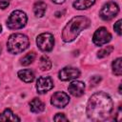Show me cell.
Returning a JSON list of instances; mask_svg holds the SVG:
<instances>
[{
  "instance_id": "484cf974",
  "label": "cell",
  "mask_w": 122,
  "mask_h": 122,
  "mask_svg": "<svg viewBox=\"0 0 122 122\" xmlns=\"http://www.w3.org/2000/svg\"><path fill=\"white\" fill-rule=\"evenodd\" d=\"M1 29H2V28H1V25H0V32H1Z\"/></svg>"
},
{
  "instance_id": "e0dca14e",
  "label": "cell",
  "mask_w": 122,
  "mask_h": 122,
  "mask_svg": "<svg viewBox=\"0 0 122 122\" xmlns=\"http://www.w3.org/2000/svg\"><path fill=\"white\" fill-rule=\"evenodd\" d=\"M39 68L41 71H49L51 68V61L46 55H43L39 59Z\"/></svg>"
},
{
  "instance_id": "4fadbf2b",
  "label": "cell",
  "mask_w": 122,
  "mask_h": 122,
  "mask_svg": "<svg viewBox=\"0 0 122 122\" xmlns=\"http://www.w3.org/2000/svg\"><path fill=\"white\" fill-rule=\"evenodd\" d=\"M18 77L26 83H30L34 79V73L30 70H22L18 71Z\"/></svg>"
},
{
  "instance_id": "6da1fadb",
  "label": "cell",
  "mask_w": 122,
  "mask_h": 122,
  "mask_svg": "<svg viewBox=\"0 0 122 122\" xmlns=\"http://www.w3.org/2000/svg\"><path fill=\"white\" fill-rule=\"evenodd\" d=\"M112 111V101L106 92H96L92 94L87 104V115L93 121L106 119Z\"/></svg>"
},
{
  "instance_id": "52a82bcc",
  "label": "cell",
  "mask_w": 122,
  "mask_h": 122,
  "mask_svg": "<svg viewBox=\"0 0 122 122\" xmlns=\"http://www.w3.org/2000/svg\"><path fill=\"white\" fill-rule=\"evenodd\" d=\"M111 39H112L111 33L104 27L97 29L92 37V41L96 46H102L104 44H107L108 42L111 41Z\"/></svg>"
},
{
  "instance_id": "7402d4cb",
  "label": "cell",
  "mask_w": 122,
  "mask_h": 122,
  "mask_svg": "<svg viewBox=\"0 0 122 122\" xmlns=\"http://www.w3.org/2000/svg\"><path fill=\"white\" fill-rule=\"evenodd\" d=\"M114 30L117 32L118 35H121V20H118L114 25H113Z\"/></svg>"
},
{
  "instance_id": "603a6c76",
  "label": "cell",
  "mask_w": 122,
  "mask_h": 122,
  "mask_svg": "<svg viewBox=\"0 0 122 122\" xmlns=\"http://www.w3.org/2000/svg\"><path fill=\"white\" fill-rule=\"evenodd\" d=\"M100 80H101V77H99V76H93V77H92L91 80H90L91 86H95V85H97V84L100 82Z\"/></svg>"
},
{
  "instance_id": "30bf717a",
  "label": "cell",
  "mask_w": 122,
  "mask_h": 122,
  "mask_svg": "<svg viewBox=\"0 0 122 122\" xmlns=\"http://www.w3.org/2000/svg\"><path fill=\"white\" fill-rule=\"evenodd\" d=\"M53 88V81L50 76H41L36 82V90L39 93H45Z\"/></svg>"
},
{
  "instance_id": "7a4b0ae2",
  "label": "cell",
  "mask_w": 122,
  "mask_h": 122,
  "mask_svg": "<svg viewBox=\"0 0 122 122\" xmlns=\"http://www.w3.org/2000/svg\"><path fill=\"white\" fill-rule=\"evenodd\" d=\"M91 24L90 19L85 16H75L72 17L65 26L62 30V39L65 42L73 41L78 34L87 29Z\"/></svg>"
},
{
  "instance_id": "277c9868",
  "label": "cell",
  "mask_w": 122,
  "mask_h": 122,
  "mask_svg": "<svg viewBox=\"0 0 122 122\" xmlns=\"http://www.w3.org/2000/svg\"><path fill=\"white\" fill-rule=\"evenodd\" d=\"M28 17L25 12L22 10H14L10 13L7 21V26L10 30L22 29L27 23Z\"/></svg>"
},
{
  "instance_id": "9c48e42d",
  "label": "cell",
  "mask_w": 122,
  "mask_h": 122,
  "mask_svg": "<svg viewBox=\"0 0 122 122\" xmlns=\"http://www.w3.org/2000/svg\"><path fill=\"white\" fill-rule=\"evenodd\" d=\"M59 79L62 81H69L71 79H75L80 75V71L76 68L72 67H65L61 69V71L58 73Z\"/></svg>"
},
{
  "instance_id": "5b68a950",
  "label": "cell",
  "mask_w": 122,
  "mask_h": 122,
  "mask_svg": "<svg viewBox=\"0 0 122 122\" xmlns=\"http://www.w3.org/2000/svg\"><path fill=\"white\" fill-rule=\"evenodd\" d=\"M37 47L43 51H51L54 45V38L49 32L41 33L36 38Z\"/></svg>"
},
{
  "instance_id": "ffe728a7",
  "label": "cell",
  "mask_w": 122,
  "mask_h": 122,
  "mask_svg": "<svg viewBox=\"0 0 122 122\" xmlns=\"http://www.w3.org/2000/svg\"><path fill=\"white\" fill-rule=\"evenodd\" d=\"M112 51H113V47H112V46H106L105 48L101 49V50L98 51L97 56H98L99 58L106 57V56H108V55H109Z\"/></svg>"
},
{
  "instance_id": "5bb4252c",
  "label": "cell",
  "mask_w": 122,
  "mask_h": 122,
  "mask_svg": "<svg viewBox=\"0 0 122 122\" xmlns=\"http://www.w3.org/2000/svg\"><path fill=\"white\" fill-rule=\"evenodd\" d=\"M0 121H20V118L15 115L11 110L6 109L1 114H0Z\"/></svg>"
},
{
  "instance_id": "3957f363",
  "label": "cell",
  "mask_w": 122,
  "mask_h": 122,
  "mask_svg": "<svg viewBox=\"0 0 122 122\" xmlns=\"http://www.w3.org/2000/svg\"><path fill=\"white\" fill-rule=\"evenodd\" d=\"M30 41L29 38L22 33H13L11 34L7 42V49L9 52L17 54L24 51L29 47Z\"/></svg>"
},
{
  "instance_id": "8992f818",
  "label": "cell",
  "mask_w": 122,
  "mask_h": 122,
  "mask_svg": "<svg viewBox=\"0 0 122 122\" xmlns=\"http://www.w3.org/2000/svg\"><path fill=\"white\" fill-rule=\"evenodd\" d=\"M119 11V8H118V5L114 2H107L103 7L102 9L100 10V17L103 19V20H111L112 19L113 17L116 16V14L118 13Z\"/></svg>"
},
{
  "instance_id": "d6986e66",
  "label": "cell",
  "mask_w": 122,
  "mask_h": 122,
  "mask_svg": "<svg viewBox=\"0 0 122 122\" xmlns=\"http://www.w3.org/2000/svg\"><path fill=\"white\" fill-rule=\"evenodd\" d=\"M35 59V53L34 52H29L27 53L22 59H21V64L23 66H28L31 64Z\"/></svg>"
},
{
  "instance_id": "ba28073f",
  "label": "cell",
  "mask_w": 122,
  "mask_h": 122,
  "mask_svg": "<svg viewBox=\"0 0 122 122\" xmlns=\"http://www.w3.org/2000/svg\"><path fill=\"white\" fill-rule=\"evenodd\" d=\"M70 102L69 95L64 92H56L52 94L51 103L56 108H64Z\"/></svg>"
},
{
  "instance_id": "2e32d148",
  "label": "cell",
  "mask_w": 122,
  "mask_h": 122,
  "mask_svg": "<svg viewBox=\"0 0 122 122\" xmlns=\"http://www.w3.org/2000/svg\"><path fill=\"white\" fill-rule=\"evenodd\" d=\"M95 3V0H75L73 2V8L76 10H85L91 8Z\"/></svg>"
},
{
  "instance_id": "8fae6325",
  "label": "cell",
  "mask_w": 122,
  "mask_h": 122,
  "mask_svg": "<svg viewBox=\"0 0 122 122\" xmlns=\"http://www.w3.org/2000/svg\"><path fill=\"white\" fill-rule=\"evenodd\" d=\"M69 92L71 95L75 96V97H79L84 93L85 91V84L82 81H72L70 85H69Z\"/></svg>"
},
{
  "instance_id": "44dd1931",
  "label": "cell",
  "mask_w": 122,
  "mask_h": 122,
  "mask_svg": "<svg viewBox=\"0 0 122 122\" xmlns=\"http://www.w3.org/2000/svg\"><path fill=\"white\" fill-rule=\"evenodd\" d=\"M54 121H68V118L65 116L64 113H57L54 117H53Z\"/></svg>"
},
{
  "instance_id": "9a60e30c",
  "label": "cell",
  "mask_w": 122,
  "mask_h": 122,
  "mask_svg": "<svg viewBox=\"0 0 122 122\" xmlns=\"http://www.w3.org/2000/svg\"><path fill=\"white\" fill-rule=\"evenodd\" d=\"M46 10H47V5L43 1H37L33 6V12L37 17H42L45 14Z\"/></svg>"
},
{
  "instance_id": "4316f807",
  "label": "cell",
  "mask_w": 122,
  "mask_h": 122,
  "mask_svg": "<svg viewBox=\"0 0 122 122\" xmlns=\"http://www.w3.org/2000/svg\"><path fill=\"white\" fill-rule=\"evenodd\" d=\"M0 51H1V48H0Z\"/></svg>"
},
{
  "instance_id": "ac0fdd59",
  "label": "cell",
  "mask_w": 122,
  "mask_h": 122,
  "mask_svg": "<svg viewBox=\"0 0 122 122\" xmlns=\"http://www.w3.org/2000/svg\"><path fill=\"white\" fill-rule=\"evenodd\" d=\"M112 71L115 75L120 76L122 73V69H121V58L118 57L112 62Z\"/></svg>"
},
{
  "instance_id": "d4e9b609",
  "label": "cell",
  "mask_w": 122,
  "mask_h": 122,
  "mask_svg": "<svg viewBox=\"0 0 122 122\" xmlns=\"http://www.w3.org/2000/svg\"><path fill=\"white\" fill-rule=\"evenodd\" d=\"M53 3H55V4H63L66 0H51Z\"/></svg>"
},
{
  "instance_id": "7c38bea8",
  "label": "cell",
  "mask_w": 122,
  "mask_h": 122,
  "mask_svg": "<svg viewBox=\"0 0 122 122\" xmlns=\"http://www.w3.org/2000/svg\"><path fill=\"white\" fill-rule=\"evenodd\" d=\"M30 111L34 113H39L41 112L44 111L45 109V106H44V103L38 99V98H33L30 102Z\"/></svg>"
},
{
  "instance_id": "cb8c5ba5",
  "label": "cell",
  "mask_w": 122,
  "mask_h": 122,
  "mask_svg": "<svg viewBox=\"0 0 122 122\" xmlns=\"http://www.w3.org/2000/svg\"><path fill=\"white\" fill-rule=\"evenodd\" d=\"M10 0H0V9H6L10 5Z\"/></svg>"
}]
</instances>
